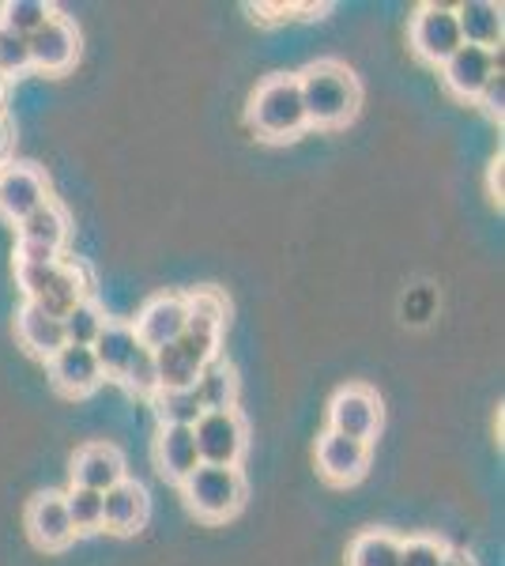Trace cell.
Wrapping results in <instances>:
<instances>
[{
  "instance_id": "cell-4",
  "label": "cell",
  "mask_w": 505,
  "mask_h": 566,
  "mask_svg": "<svg viewBox=\"0 0 505 566\" xmlns=\"http://www.w3.org/2000/svg\"><path fill=\"white\" fill-rule=\"evenodd\" d=\"M186 502L197 517L204 522H227L242 510L245 502V480L238 469H215V464H200L192 476L181 483Z\"/></svg>"
},
{
  "instance_id": "cell-19",
  "label": "cell",
  "mask_w": 505,
  "mask_h": 566,
  "mask_svg": "<svg viewBox=\"0 0 505 566\" xmlns=\"http://www.w3.org/2000/svg\"><path fill=\"white\" fill-rule=\"evenodd\" d=\"M91 352H95L98 359V370H103V378H125L128 363L136 359V352H140V340H136V328L125 325V322H106V328L98 333V340L91 344Z\"/></svg>"
},
{
  "instance_id": "cell-27",
  "label": "cell",
  "mask_w": 505,
  "mask_h": 566,
  "mask_svg": "<svg viewBox=\"0 0 505 566\" xmlns=\"http://www.w3.org/2000/svg\"><path fill=\"white\" fill-rule=\"evenodd\" d=\"M347 566H400V541L389 533H362L355 536Z\"/></svg>"
},
{
  "instance_id": "cell-2",
  "label": "cell",
  "mask_w": 505,
  "mask_h": 566,
  "mask_svg": "<svg viewBox=\"0 0 505 566\" xmlns=\"http://www.w3.org/2000/svg\"><path fill=\"white\" fill-rule=\"evenodd\" d=\"M15 276L27 295V303L45 310L50 317H64L72 306H80L91 298V280L87 269L76 261H45V264H20L15 261Z\"/></svg>"
},
{
  "instance_id": "cell-25",
  "label": "cell",
  "mask_w": 505,
  "mask_h": 566,
  "mask_svg": "<svg viewBox=\"0 0 505 566\" xmlns=\"http://www.w3.org/2000/svg\"><path fill=\"white\" fill-rule=\"evenodd\" d=\"M57 15V8L45 4V0H8L4 12H0V27H8L12 34H20V39H31V34H39L45 23Z\"/></svg>"
},
{
  "instance_id": "cell-18",
  "label": "cell",
  "mask_w": 505,
  "mask_h": 566,
  "mask_svg": "<svg viewBox=\"0 0 505 566\" xmlns=\"http://www.w3.org/2000/svg\"><path fill=\"white\" fill-rule=\"evenodd\" d=\"M50 378H53V386L61 392H69V397H87L91 389H98L103 370H98V359L91 348L64 344V348L50 359Z\"/></svg>"
},
{
  "instance_id": "cell-23",
  "label": "cell",
  "mask_w": 505,
  "mask_h": 566,
  "mask_svg": "<svg viewBox=\"0 0 505 566\" xmlns=\"http://www.w3.org/2000/svg\"><path fill=\"white\" fill-rule=\"evenodd\" d=\"M192 392L200 397V408L204 412H234L238 405V378L234 370L227 367L223 359H211L204 370H200L197 386H192Z\"/></svg>"
},
{
  "instance_id": "cell-35",
  "label": "cell",
  "mask_w": 505,
  "mask_h": 566,
  "mask_svg": "<svg viewBox=\"0 0 505 566\" xmlns=\"http://www.w3.org/2000/svg\"><path fill=\"white\" fill-rule=\"evenodd\" d=\"M442 566H475V563H472V555H464V552H445Z\"/></svg>"
},
{
  "instance_id": "cell-29",
  "label": "cell",
  "mask_w": 505,
  "mask_h": 566,
  "mask_svg": "<svg viewBox=\"0 0 505 566\" xmlns=\"http://www.w3.org/2000/svg\"><path fill=\"white\" fill-rule=\"evenodd\" d=\"M64 510H69L72 533H98L103 528V495L87 488L64 491Z\"/></svg>"
},
{
  "instance_id": "cell-20",
  "label": "cell",
  "mask_w": 505,
  "mask_h": 566,
  "mask_svg": "<svg viewBox=\"0 0 505 566\" xmlns=\"http://www.w3.org/2000/svg\"><path fill=\"white\" fill-rule=\"evenodd\" d=\"M456 27H461L464 45H480V50H494L502 45V8L491 0H464L453 8Z\"/></svg>"
},
{
  "instance_id": "cell-33",
  "label": "cell",
  "mask_w": 505,
  "mask_h": 566,
  "mask_svg": "<svg viewBox=\"0 0 505 566\" xmlns=\"http://www.w3.org/2000/svg\"><path fill=\"white\" fill-rule=\"evenodd\" d=\"M475 103H480V106H483L491 117H502V103H505V91H502V72L491 80V84L483 87V95L475 98Z\"/></svg>"
},
{
  "instance_id": "cell-13",
  "label": "cell",
  "mask_w": 505,
  "mask_h": 566,
  "mask_svg": "<svg viewBox=\"0 0 505 566\" xmlns=\"http://www.w3.org/2000/svg\"><path fill=\"white\" fill-rule=\"evenodd\" d=\"M27 50H31V69H42L50 76H61L76 65L80 57V34L64 15H53L50 23L42 27L39 34L27 39Z\"/></svg>"
},
{
  "instance_id": "cell-14",
  "label": "cell",
  "mask_w": 505,
  "mask_h": 566,
  "mask_svg": "<svg viewBox=\"0 0 505 566\" xmlns=\"http://www.w3.org/2000/svg\"><path fill=\"white\" fill-rule=\"evenodd\" d=\"M148 510H151V499H148V491H144V483L125 476L117 488H109L103 495V528H109V533H117V536H133L148 522Z\"/></svg>"
},
{
  "instance_id": "cell-30",
  "label": "cell",
  "mask_w": 505,
  "mask_h": 566,
  "mask_svg": "<svg viewBox=\"0 0 505 566\" xmlns=\"http://www.w3.org/2000/svg\"><path fill=\"white\" fill-rule=\"evenodd\" d=\"M122 381L136 392V397H155V392H159V367H155V352H148V348L136 352V359L128 363Z\"/></svg>"
},
{
  "instance_id": "cell-11",
  "label": "cell",
  "mask_w": 505,
  "mask_h": 566,
  "mask_svg": "<svg viewBox=\"0 0 505 566\" xmlns=\"http://www.w3.org/2000/svg\"><path fill=\"white\" fill-rule=\"evenodd\" d=\"M498 72H502V53L480 50V45H461L442 65V80L456 98H464V103L472 98L475 103V98L483 95V87L491 84Z\"/></svg>"
},
{
  "instance_id": "cell-3",
  "label": "cell",
  "mask_w": 505,
  "mask_h": 566,
  "mask_svg": "<svg viewBox=\"0 0 505 566\" xmlns=\"http://www.w3.org/2000/svg\"><path fill=\"white\" fill-rule=\"evenodd\" d=\"M250 122L264 140H291L306 129V106H302L298 76H269L256 87L250 103Z\"/></svg>"
},
{
  "instance_id": "cell-17",
  "label": "cell",
  "mask_w": 505,
  "mask_h": 566,
  "mask_svg": "<svg viewBox=\"0 0 505 566\" xmlns=\"http://www.w3.org/2000/svg\"><path fill=\"white\" fill-rule=\"evenodd\" d=\"M125 480V458L106 442H91L84 450L76 453L72 461V488H87V491H98L106 495L109 488Z\"/></svg>"
},
{
  "instance_id": "cell-9",
  "label": "cell",
  "mask_w": 505,
  "mask_h": 566,
  "mask_svg": "<svg viewBox=\"0 0 505 566\" xmlns=\"http://www.w3.org/2000/svg\"><path fill=\"white\" fill-rule=\"evenodd\" d=\"M328 431L333 434H344V438H355V442H366L378 434L381 427V400L374 397L366 386H347L339 389L333 397V408H328Z\"/></svg>"
},
{
  "instance_id": "cell-5",
  "label": "cell",
  "mask_w": 505,
  "mask_h": 566,
  "mask_svg": "<svg viewBox=\"0 0 505 566\" xmlns=\"http://www.w3.org/2000/svg\"><path fill=\"white\" fill-rule=\"evenodd\" d=\"M219 352V336L197 333L186 328L167 348L155 352V367H159V389H192L200 378V370L215 359Z\"/></svg>"
},
{
  "instance_id": "cell-8",
  "label": "cell",
  "mask_w": 505,
  "mask_h": 566,
  "mask_svg": "<svg viewBox=\"0 0 505 566\" xmlns=\"http://www.w3.org/2000/svg\"><path fill=\"white\" fill-rule=\"evenodd\" d=\"M464 45L456 12L449 4H422L411 20V50L419 53L427 65L442 69L449 57Z\"/></svg>"
},
{
  "instance_id": "cell-28",
  "label": "cell",
  "mask_w": 505,
  "mask_h": 566,
  "mask_svg": "<svg viewBox=\"0 0 505 566\" xmlns=\"http://www.w3.org/2000/svg\"><path fill=\"white\" fill-rule=\"evenodd\" d=\"M186 310H189L186 328H197V333H208V336L223 333L227 298L219 295V291H197V295H186Z\"/></svg>"
},
{
  "instance_id": "cell-26",
  "label": "cell",
  "mask_w": 505,
  "mask_h": 566,
  "mask_svg": "<svg viewBox=\"0 0 505 566\" xmlns=\"http://www.w3.org/2000/svg\"><path fill=\"white\" fill-rule=\"evenodd\" d=\"M151 400H155V412H159L162 427H197V419L204 416L200 397L192 389H159Z\"/></svg>"
},
{
  "instance_id": "cell-10",
  "label": "cell",
  "mask_w": 505,
  "mask_h": 566,
  "mask_svg": "<svg viewBox=\"0 0 505 566\" xmlns=\"http://www.w3.org/2000/svg\"><path fill=\"white\" fill-rule=\"evenodd\" d=\"M45 200H50V186H45L39 167H31V163H4L0 167V216L8 223H23Z\"/></svg>"
},
{
  "instance_id": "cell-7",
  "label": "cell",
  "mask_w": 505,
  "mask_h": 566,
  "mask_svg": "<svg viewBox=\"0 0 505 566\" xmlns=\"http://www.w3.org/2000/svg\"><path fill=\"white\" fill-rule=\"evenodd\" d=\"M197 434L200 464H215V469H238L245 453V419L234 412H204L192 427Z\"/></svg>"
},
{
  "instance_id": "cell-34",
  "label": "cell",
  "mask_w": 505,
  "mask_h": 566,
  "mask_svg": "<svg viewBox=\"0 0 505 566\" xmlns=\"http://www.w3.org/2000/svg\"><path fill=\"white\" fill-rule=\"evenodd\" d=\"M8 151H12V125L8 117H0V167L8 163Z\"/></svg>"
},
{
  "instance_id": "cell-15",
  "label": "cell",
  "mask_w": 505,
  "mask_h": 566,
  "mask_svg": "<svg viewBox=\"0 0 505 566\" xmlns=\"http://www.w3.org/2000/svg\"><path fill=\"white\" fill-rule=\"evenodd\" d=\"M27 533H31V541L45 547V552H61V547H69L76 541L69 510H64V495H53V491L34 495L31 506H27Z\"/></svg>"
},
{
  "instance_id": "cell-24",
  "label": "cell",
  "mask_w": 505,
  "mask_h": 566,
  "mask_svg": "<svg viewBox=\"0 0 505 566\" xmlns=\"http://www.w3.org/2000/svg\"><path fill=\"white\" fill-rule=\"evenodd\" d=\"M64 328V344H76V348H91L98 340V333L106 328V314L98 310L95 298H84L80 306H72L69 314L61 317Z\"/></svg>"
},
{
  "instance_id": "cell-1",
  "label": "cell",
  "mask_w": 505,
  "mask_h": 566,
  "mask_svg": "<svg viewBox=\"0 0 505 566\" xmlns=\"http://www.w3.org/2000/svg\"><path fill=\"white\" fill-rule=\"evenodd\" d=\"M302 106H306V122L320 129H339L358 114L362 91H358L355 72L339 61H317L298 76Z\"/></svg>"
},
{
  "instance_id": "cell-12",
  "label": "cell",
  "mask_w": 505,
  "mask_h": 566,
  "mask_svg": "<svg viewBox=\"0 0 505 566\" xmlns=\"http://www.w3.org/2000/svg\"><path fill=\"white\" fill-rule=\"evenodd\" d=\"M186 325H189L186 295H159L140 310V317H136L133 328H136L140 348L159 352V348H167V344L178 340V336L186 333Z\"/></svg>"
},
{
  "instance_id": "cell-22",
  "label": "cell",
  "mask_w": 505,
  "mask_h": 566,
  "mask_svg": "<svg viewBox=\"0 0 505 566\" xmlns=\"http://www.w3.org/2000/svg\"><path fill=\"white\" fill-rule=\"evenodd\" d=\"M15 333H20L23 348L39 359H53L61 348H64V328H61V317H50L45 310L23 303L20 317H15Z\"/></svg>"
},
{
  "instance_id": "cell-32",
  "label": "cell",
  "mask_w": 505,
  "mask_h": 566,
  "mask_svg": "<svg viewBox=\"0 0 505 566\" xmlns=\"http://www.w3.org/2000/svg\"><path fill=\"white\" fill-rule=\"evenodd\" d=\"M449 547L430 536H415V541H400V566H442Z\"/></svg>"
},
{
  "instance_id": "cell-6",
  "label": "cell",
  "mask_w": 505,
  "mask_h": 566,
  "mask_svg": "<svg viewBox=\"0 0 505 566\" xmlns=\"http://www.w3.org/2000/svg\"><path fill=\"white\" fill-rule=\"evenodd\" d=\"M20 227V245H15V258L20 264H45L57 261L64 242H69V212L57 200H45L42 208H34Z\"/></svg>"
},
{
  "instance_id": "cell-21",
  "label": "cell",
  "mask_w": 505,
  "mask_h": 566,
  "mask_svg": "<svg viewBox=\"0 0 505 566\" xmlns=\"http://www.w3.org/2000/svg\"><path fill=\"white\" fill-rule=\"evenodd\" d=\"M155 450H159L162 476H170L173 483H186L192 472L200 469L197 434H192V427H162Z\"/></svg>"
},
{
  "instance_id": "cell-31",
  "label": "cell",
  "mask_w": 505,
  "mask_h": 566,
  "mask_svg": "<svg viewBox=\"0 0 505 566\" xmlns=\"http://www.w3.org/2000/svg\"><path fill=\"white\" fill-rule=\"evenodd\" d=\"M31 69V50H27V39L12 34L8 27H0V80L20 76V72Z\"/></svg>"
},
{
  "instance_id": "cell-16",
  "label": "cell",
  "mask_w": 505,
  "mask_h": 566,
  "mask_svg": "<svg viewBox=\"0 0 505 566\" xmlns=\"http://www.w3.org/2000/svg\"><path fill=\"white\" fill-rule=\"evenodd\" d=\"M366 464H370V446L355 442V438L328 431L317 442V469L328 483H355L362 480Z\"/></svg>"
}]
</instances>
